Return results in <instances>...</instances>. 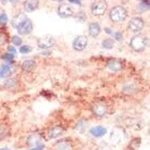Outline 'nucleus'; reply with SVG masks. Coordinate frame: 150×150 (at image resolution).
I'll list each match as a JSON object with an SVG mask.
<instances>
[{
  "label": "nucleus",
  "instance_id": "nucleus-1",
  "mask_svg": "<svg viewBox=\"0 0 150 150\" xmlns=\"http://www.w3.org/2000/svg\"><path fill=\"white\" fill-rule=\"evenodd\" d=\"M149 45V39L148 37L142 36V35H135L131 38L129 40V47L133 51L135 52H142Z\"/></svg>",
  "mask_w": 150,
  "mask_h": 150
},
{
  "label": "nucleus",
  "instance_id": "nucleus-2",
  "mask_svg": "<svg viewBox=\"0 0 150 150\" xmlns=\"http://www.w3.org/2000/svg\"><path fill=\"white\" fill-rule=\"evenodd\" d=\"M127 10L123 6H115L109 12V18L113 23H122L127 19Z\"/></svg>",
  "mask_w": 150,
  "mask_h": 150
},
{
  "label": "nucleus",
  "instance_id": "nucleus-3",
  "mask_svg": "<svg viewBox=\"0 0 150 150\" xmlns=\"http://www.w3.org/2000/svg\"><path fill=\"white\" fill-rule=\"evenodd\" d=\"M108 9V2L107 1H103V0H97V1H94L91 6H90V11H91V14L95 15V16H101L105 13Z\"/></svg>",
  "mask_w": 150,
  "mask_h": 150
},
{
  "label": "nucleus",
  "instance_id": "nucleus-4",
  "mask_svg": "<svg viewBox=\"0 0 150 150\" xmlns=\"http://www.w3.org/2000/svg\"><path fill=\"white\" fill-rule=\"evenodd\" d=\"M144 27H145V21L140 16H134L128 22V30L135 34L140 33L144 30Z\"/></svg>",
  "mask_w": 150,
  "mask_h": 150
},
{
  "label": "nucleus",
  "instance_id": "nucleus-5",
  "mask_svg": "<svg viewBox=\"0 0 150 150\" xmlns=\"http://www.w3.org/2000/svg\"><path fill=\"white\" fill-rule=\"evenodd\" d=\"M91 111L98 117H103V116H105L108 114L109 108H108V105L105 102L97 101L91 105Z\"/></svg>",
  "mask_w": 150,
  "mask_h": 150
},
{
  "label": "nucleus",
  "instance_id": "nucleus-6",
  "mask_svg": "<svg viewBox=\"0 0 150 150\" xmlns=\"http://www.w3.org/2000/svg\"><path fill=\"white\" fill-rule=\"evenodd\" d=\"M88 45V38L85 35H79L72 41V47L75 51H83Z\"/></svg>",
  "mask_w": 150,
  "mask_h": 150
},
{
  "label": "nucleus",
  "instance_id": "nucleus-7",
  "mask_svg": "<svg viewBox=\"0 0 150 150\" xmlns=\"http://www.w3.org/2000/svg\"><path fill=\"white\" fill-rule=\"evenodd\" d=\"M58 15L62 18V19H68V18H72L73 15H74V10H73V8L71 6H69L67 4H60L59 7H58Z\"/></svg>",
  "mask_w": 150,
  "mask_h": 150
},
{
  "label": "nucleus",
  "instance_id": "nucleus-8",
  "mask_svg": "<svg viewBox=\"0 0 150 150\" xmlns=\"http://www.w3.org/2000/svg\"><path fill=\"white\" fill-rule=\"evenodd\" d=\"M33 28H34V26H33V22H32V20L28 19V18H27L21 25H19V26L16 27L18 33H19L20 35H23V36L30 35V33L33 32Z\"/></svg>",
  "mask_w": 150,
  "mask_h": 150
},
{
  "label": "nucleus",
  "instance_id": "nucleus-9",
  "mask_svg": "<svg viewBox=\"0 0 150 150\" xmlns=\"http://www.w3.org/2000/svg\"><path fill=\"white\" fill-rule=\"evenodd\" d=\"M54 44H56V39H54L52 36H46V37H41L37 40L38 47H39L40 49H42V50L51 48Z\"/></svg>",
  "mask_w": 150,
  "mask_h": 150
},
{
  "label": "nucleus",
  "instance_id": "nucleus-10",
  "mask_svg": "<svg viewBox=\"0 0 150 150\" xmlns=\"http://www.w3.org/2000/svg\"><path fill=\"white\" fill-rule=\"evenodd\" d=\"M107 67L110 71L112 72H120L121 70L124 69V64L123 62L119 59H110L108 62H107Z\"/></svg>",
  "mask_w": 150,
  "mask_h": 150
},
{
  "label": "nucleus",
  "instance_id": "nucleus-11",
  "mask_svg": "<svg viewBox=\"0 0 150 150\" xmlns=\"http://www.w3.org/2000/svg\"><path fill=\"white\" fill-rule=\"evenodd\" d=\"M54 150H74L73 143L69 139H61L54 145Z\"/></svg>",
  "mask_w": 150,
  "mask_h": 150
},
{
  "label": "nucleus",
  "instance_id": "nucleus-12",
  "mask_svg": "<svg viewBox=\"0 0 150 150\" xmlns=\"http://www.w3.org/2000/svg\"><path fill=\"white\" fill-rule=\"evenodd\" d=\"M101 33V27H100V24L97 22H91L89 23L88 25V34L91 37H98L99 34Z\"/></svg>",
  "mask_w": 150,
  "mask_h": 150
},
{
  "label": "nucleus",
  "instance_id": "nucleus-13",
  "mask_svg": "<svg viewBox=\"0 0 150 150\" xmlns=\"http://www.w3.org/2000/svg\"><path fill=\"white\" fill-rule=\"evenodd\" d=\"M41 137L40 134H32V135L28 136V138H27V145L30 147H37V146H40L42 145L41 144Z\"/></svg>",
  "mask_w": 150,
  "mask_h": 150
},
{
  "label": "nucleus",
  "instance_id": "nucleus-14",
  "mask_svg": "<svg viewBox=\"0 0 150 150\" xmlns=\"http://www.w3.org/2000/svg\"><path fill=\"white\" fill-rule=\"evenodd\" d=\"M64 133V128L62 126H53L49 129L48 132V138L49 139H56L60 137Z\"/></svg>",
  "mask_w": 150,
  "mask_h": 150
},
{
  "label": "nucleus",
  "instance_id": "nucleus-15",
  "mask_svg": "<svg viewBox=\"0 0 150 150\" xmlns=\"http://www.w3.org/2000/svg\"><path fill=\"white\" fill-rule=\"evenodd\" d=\"M21 68H22L23 71L25 72H32L34 71L35 69L37 68V63L35 60H32V59H27V60L23 61L22 64H21Z\"/></svg>",
  "mask_w": 150,
  "mask_h": 150
},
{
  "label": "nucleus",
  "instance_id": "nucleus-16",
  "mask_svg": "<svg viewBox=\"0 0 150 150\" xmlns=\"http://www.w3.org/2000/svg\"><path fill=\"white\" fill-rule=\"evenodd\" d=\"M23 7H24V10L25 12H33L35 10H37L38 7H39V1L37 0H28V1H24L23 4Z\"/></svg>",
  "mask_w": 150,
  "mask_h": 150
},
{
  "label": "nucleus",
  "instance_id": "nucleus-17",
  "mask_svg": "<svg viewBox=\"0 0 150 150\" xmlns=\"http://www.w3.org/2000/svg\"><path fill=\"white\" fill-rule=\"evenodd\" d=\"M89 133L95 137H102L107 134V128L101 126V125H97V126H94L89 129Z\"/></svg>",
  "mask_w": 150,
  "mask_h": 150
},
{
  "label": "nucleus",
  "instance_id": "nucleus-18",
  "mask_svg": "<svg viewBox=\"0 0 150 150\" xmlns=\"http://www.w3.org/2000/svg\"><path fill=\"white\" fill-rule=\"evenodd\" d=\"M27 19V16L25 15V13H23V12H20V13H18L16 15H14V18L12 19L11 23H12V26L13 27H16L19 26V25H21L25 20Z\"/></svg>",
  "mask_w": 150,
  "mask_h": 150
},
{
  "label": "nucleus",
  "instance_id": "nucleus-19",
  "mask_svg": "<svg viewBox=\"0 0 150 150\" xmlns=\"http://www.w3.org/2000/svg\"><path fill=\"white\" fill-rule=\"evenodd\" d=\"M136 90H137V86L134 82H127L123 85V93L127 95L134 94Z\"/></svg>",
  "mask_w": 150,
  "mask_h": 150
},
{
  "label": "nucleus",
  "instance_id": "nucleus-20",
  "mask_svg": "<svg viewBox=\"0 0 150 150\" xmlns=\"http://www.w3.org/2000/svg\"><path fill=\"white\" fill-rule=\"evenodd\" d=\"M12 73L11 65L9 64H2L0 67V79H6Z\"/></svg>",
  "mask_w": 150,
  "mask_h": 150
},
{
  "label": "nucleus",
  "instance_id": "nucleus-21",
  "mask_svg": "<svg viewBox=\"0 0 150 150\" xmlns=\"http://www.w3.org/2000/svg\"><path fill=\"white\" fill-rule=\"evenodd\" d=\"M101 47L105 49H112L114 47V40H113L112 38H105L103 40L101 41Z\"/></svg>",
  "mask_w": 150,
  "mask_h": 150
},
{
  "label": "nucleus",
  "instance_id": "nucleus-22",
  "mask_svg": "<svg viewBox=\"0 0 150 150\" xmlns=\"http://www.w3.org/2000/svg\"><path fill=\"white\" fill-rule=\"evenodd\" d=\"M73 16H74V19L79 23L85 22V21H86V19H87V15L84 11L76 12V13H74V15H73Z\"/></svg>",
  "mask_w": 150,
  "mask_h": 150
},
{
  "label": "nucleus",
  "instance_id": "nucleus-23",
  "mask_svg": "<svg viewBox=\"0 0 150 150\" xmlns=\"http://www.w3.org/2000/svg\"><path fill=\"white\" fill-rule=\"evenodd\" d=\"M18 85V79H8L4 83V86L6 87H9V88H13Z\"/></svg>",
  "mask_w": 150,
  "mask_h": 150
},
{
  "label": "nucleus",
  "instance_id": "nucleus-24",
  "mask_svg": "<svg viewBox=\"0 0 150 150\" xmlns=\"http://www.w3.org/2000/svg\"><path fill=\"white\" fill-rule=\"evenodd\" d=\"M86 127H87V121H85V120L79 121V123L76 124V126H75V128L79 132H84V129Z\"/></svg>",
  "mask_w": 150,
  "mask_h": 150
},
{
  "label": "nucleus",
  "instance_id": "nucleus-25",
  "mask_svg": "<svg viewBox=\"0 0 150 150\" xmlns=\"http://www.w3.org/2000/svg\"><path fill=\"white\" fill-rule=\"evenodd\" d=\"M8 42V35L4 32H0V48Z\"/></svg>",
  "mask_w": 150,
  "mask_h": 150
},
{
  "label": "nucleus",
  "instance_id": "nucleus-26",
  "mask_svg": "<svg viewBox=\"0 0 150 150\" xmlns=\"http://www.w3.org/2000/svg\"><path fill=\"white\" fill-rule=\"evenodd\" d=\"M32 50H33V49H32V47H30V45H23L20 47V52L23 53V54H24V53L26 54V53L32 52Z\"/></svg>",
  "mask_w": 150,
  "mask_h": 150
},
{
  "label": "nucleus",
  "instance_id": "nucleus-27",
  "mask_svg": "<svg viewBox=\"0 0 150 150\" xmlns=\"http://www.w3.org/2000/svg\"><path fill=\"white\" fill-rule=\"evenodd\" d=\"M11 41L12 44L16 47H19V46H22V38L20 37V36H13L11 38Z\"/></svg>",
  "mask_w": 150,
  "mask_h": 150
},
{
  "label": "nucleus",
  "instance_id": "nucleus-28",
  "mask_svg": "<svg viewBox=\"0 0 150 150\" xmlns=\"http://www.w3.org/2000/svg\"><path fill=\"white\" fill-rule=\"evenodd\" d=\"M13 58H14V56H12V54H10V53H7V54H4V56L2 57V59H4L6 61H8L9 65L13 63Z\"/></svg>",
  "mask_w": 150,
  "mask_h": 150
},
{
  "label": "nucleus",
  "instance_id": "nucleus-29",
  "mask_svg": "<svg viewBox=\"0 0 150 150\" xmlns=\"http://www.w3.org/2000/svg\"><path fill=\"white\" fill-rule=\"evenodd\" d=\"M7 23H8V15L6 14L4 12L0 13V24L4 25V24H7Z\"/></svg>",
  "mask_w": 150,
  "mask_h": 150
},
{
  "label": "nucleus",
  "instance_id": "nucleus-30",
  "mask_svg": "<svg viewBox=\"0 0 150 150\" xmlns=\"http://www.w3.org/2000/svg\"><path fill=\"white\" fill-rule=\"evenodd\" d=\"M113 35H114V38H115L117 41H121L122 39H123V35H122V33H121V32H116V33H113Z\"/></svg>",
  "mask_w": 150,
  "mask_h": 150
},
{
  "label": "nucleus",
  "instance_id": "nucleus-31",
  "mask_svg": "<svg viewBox=\"0 0 150 150\" xmlns=\"http://www.w3.org/2000/svg\"><path fill=\"white\" fill-rule=\"evenodd\" d=\"M8 51H9L8 53H10L12 56H14L15 53H16V50L14 49V47H9V48H8Z\"/></svg>",
  "mask_w": 150,
  "mask_h": 150
},
{
  "label": "nucleus",
  "instance_id": "nucleus-32",
  "mask_svg": "<svg viewBox=\"0 0 150 150\" xmlns=\"http://www.w3.org/2000/svg\"><path fill=\"white\" fill-rule=\"evenodd\" d=\"M45 146L44 145H40V146H37V147H34V148H32L30 150H44Z\"/></svg>",
  "mask_w": 150,
  "mask_h": 150
},
{
  "label": "nucleus",
  "instance_id": "nucleus-33",
  "mask_svg": "<svg viewBox=\"0 0 150 150\" xmlns=\"http://www.w3.org/2000/svg\"><path fill=\"white\" fill-rule=\"evenodd\" d=\"M70 4H77V6H82V1H75V0H71V1H69Z\"/></svg>",
  "mask_w": 150,
  "mask_h": 150
},
{
  "label": "nucleus",
  "instance_id": "nucleus-34",
  "mask_svg": "<svg viewBox=\"0 0 150 150\" xmlns=\"http://www.w3.org/2000/svg\"><path fill=\"white\" fill-rule=\"evenodd\" d=\"M105 33H108V34H113L112 30H110V28H108V27H107V28H105Z\"/></svg>",
  "mask_w": 150,
  "mask_h": 150
},
{
  "label": "nucleus",
  "instance_id": "nucleus-35",
  "mask_svg": "<svg viewBox=\"0 0 150 150\" xmlns=\"http://www.w3.org/2000/svg\"><path fill=\"white\" fill-rule=\"evenodd\" d=\"M0 150H9L8 148H0Z\"/></svg>",
  "mask_w": 150,
  "mask_h": 150
}]
</instances>
